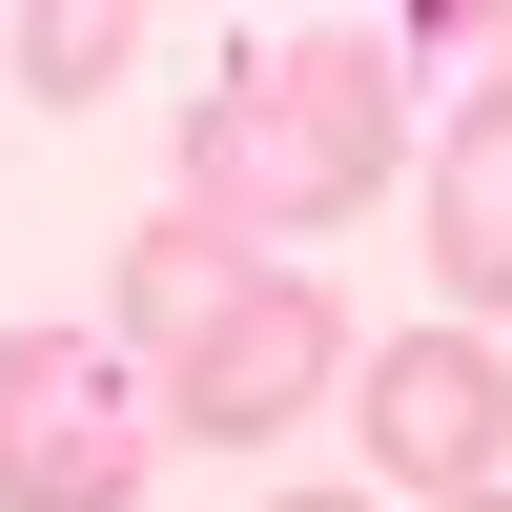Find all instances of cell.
Returning <instances> with one entry per match:
<instances>
[{
    "instance_id": "277c9868",
    "label": "cell",
    "mask_w": 512,
    "mask_h": 512,
    "mask_svg": "<svg viewBox=\"0 0 512 512\" xmlns=\"http://www.w3.org/2000/svg\"><path fill=\"white\" fill-rule=\"evenodd\" d=\"M349 390V308H328L308 267H267L226 328H205L185 369H164V431H205V451H246V431H287V410H328Z\"/></svg>"
},
{
    "instance_id": "9c48e42d",
    "label": "cell",
    "mask_w": 512,
    "mask_h": 512,
    "mask_svg": "<svg viewBox=\"0 0 512 512\" xmlns=\"http://www.w3.org/2000/svg\"><path fill=\"white\" fill-rule=\"evenodd\" d=\"M451 512H512V492H451Z\"/></svg>"
},
{
    "instance_id": "ba28073f",
    "label": "cell",
    "mask_w": 512,
    "mask_h": 512,
    "mask_svg": "<svg viewBox=\"0 0 512 512\" xmlns=\"http://www.w3.org/2000/svg\"><path fill=\"white\" fill-rule=\"evenodd\" d=\"M287 512H369V492H287Z\"/></svg>"
},
{
    "instance_id": "6da1fadb",
    "label": "cell",
    "mask_w": 512,
    "mask_h": 512,
    "mask_svg": "<svg viewBox=\"0 0 512 512\" xmlns=\"http://www.w3.org/2000/svg\"><path fill=\"white\" fill-rule=\"evenodd\" d=\"M369 185H390V41H369V21H287L267 62L185 123V205H205L226 246H267V226H349Z\"/></svg>"
},
{
    "instance_id": "8992f818",
    "label": "cell",
    "mask_w": 512,
    "mask_h": 512,
    "mask_svg": "<svg viewBox=\"0 0 512 512\" xmlns=\"http://www.w3.org/2000/svg\"><path fill=\"white\" fill-rule=\"evenodd\" d=\"M246 287H267V267H246V246L205 226V205H185V226H144V246H123V349H144V390H164V369H185L205 328L246 308Z\"/></svg>"
},
{
    "instance_id": "5b68a950",
    "label": "cell",
    "mask_w": 512,
    "mask_h": 512,
    "mask_svg": "<svg viewBox=\"0 0 512 512\" xmlns=\"http://www.w3.org/2000/svg\"><path fill=\"white\" fill-rule=\"evenodd\" d=\"M431 267H451V328L512 308V82H472L431 144Z\"/></svg>"
},
{
    "instance_id": "52a82bcc",
    "label": "cell",
    "mask_w": 512,
    "mask_h": 512,
    "mask_svg": "<svg viewBox=\"0 0 512 512\" xmlns=\"http://www.w3.org/2000/svg\"><path fill=\"white\" fill-rule=\"evenodd\" d=\"M123 62H144V21H123V0H21V82H41V103H103Z\"/></svg>"
},
{
    "instance_id": "3957f363",
    "label": "cell",
    "mask_w": 512,
    "mask_h": 512,
    "mask_svg": "<svg viewBox=\"0 0 512 512\" xmlns=\"http://www.w3.org/2000/svg\"><path fill=\"white\" fill-rule=\"evenodd\" d=\"M349 410H369V472H390L410 512H451V492L512 472V369H492V328H390Z\"/></svg>"
},
{
    "instance_id": "7a4b0ae2",
    "label": "cell",
    "mask_w": 512,
    "mask_h": 512,
    "mask_svg": "<svg viewBox=\"0 0 512 512\" xmlns=\"http://www.w3.org/2000/svg\"><path fill=\"white\" fill-rule=\"evenodd\" d=\"M144 451H164V390L82 328H21L0 349V512H144Z\"/></svg>"
}]
</instances>
